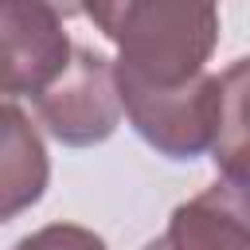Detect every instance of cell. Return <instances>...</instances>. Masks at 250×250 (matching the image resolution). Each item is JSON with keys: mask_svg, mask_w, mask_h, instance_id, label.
I'll use <instances>...</instances> for the list:
<instances>
[{"mask_svg": "<svg viewBox=\"0 0 250 250\" xmlns=\"http://www.w3.org/2000/svg\"><path fill=\"white\" fill-rule=\"evenodd\" d=\"M82 12L117 47L113 74L145 86H188L207 74V59L219 43V8L211 4L117 0Z\"/></svg>", "mask_w": 250, "mask_h": 250, "instance_id": "1", "label": "cell"}, {"mask_svg": "<svg viewBox=\"0 0 250 250\" xmlns=\"http://www.w3.org/2000/svg\"><path fill=\"white\" fill-rule=\"evenodd\" d=\"M121 113L133 133L168 160H195L211 152L219 121V74H199L188 86H145L117 78Z\"/></svg>", "mask_w": 250, "mask_h": 250, "instance_id": "2", "label": "cell"}, {"mask_svg": "<svg viewBox=\"0 0 250 250\" xmlns=\"http://www.w3.org/2000/svg\"><path fill=\"white\" fill-rule=\"evenodd\" d=\"M39 125L66 148H94L121 125V94L113 59L90 47H74L70 66L31 102Z\"/></svg>", "mask_w": 250, "mask_h": 250, "instance_id": "3", "label": "cell"}, {"mask_svg": "<svg viewBox=\"0 0 250 250\" xmlns=\"http://www.w3.org/2000/svg\"><path fill=\"white\" fill-rule=\"evenodd\" d=\"M70 55L74 43L55 4L0 0V102H35L70 66Z\"/></svg>", "mask_w": 250, "mask_h": 250, "instance_id": "4", "label": "cell"}, {"mask_svg": "<svg viewBox=\"0 0 250 250\" xmlns=\"http://www.w3.org/2000/svg\"><path fill=\"white\" fill-rule=\"evenodd\" d=\"M141 250H250V199L215 180L180 203L168 230Z\"/></svg>", "mask_w": 250, "mask_h": 250, "instance_id": "5", "label": "cell"}, {"mask_svg": "<svg viewBox=\"0 0 250 250\" xmlns=\"http://www.w3.org/2000/svg\"><path fill=\"white\" fill-rule=\"evenodd\" d=\"M51 184V156L20 102H0V223L31 211Z\"/></svg>", "mask_w": 250, "mask_h": 250, "instance_id": "6", "label": "cell"}, {"mask_svg": "<svg viewBox=\"0 0 250 250\" xmlns=\"http://www.w3.org/2000/svg\"><path fill=\"white\" fill-rule=\"evenodd\" d=\"M211 164L227 188L250 199V55L234 59L219 74V121L211 141Z\"/></svg>", "mask_w": 250, "mask_h": 250, "instance_id": "7", "label": "cell"}, {"mask_svg": "<svg viewBox=\"0 0 250 250\" xmlns=\"http://www.w3.org/2000/svg\"><path fill=\"white\" fill-rule=\"evenodd\" d=\"M12 250H109V246L90 227H78V223H47V227L31 230L27 238H20Z\"/></svg>", "mask_w": 250, "mask_h": 250, "instance_id": "8", "label": "cell"}]
</instances>
